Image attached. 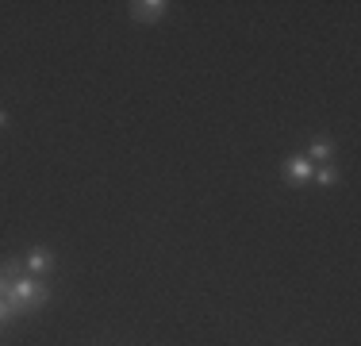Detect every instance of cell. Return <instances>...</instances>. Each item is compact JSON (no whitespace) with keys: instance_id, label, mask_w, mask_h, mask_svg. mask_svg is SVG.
Returning <instances> with one entry per match:
<instances>
[{"instance_id":"6da1fadb","label":"cell","mask_w":361,"mask_h":346,"mask_svg":"<svg viewBox=\"0 0 361 346\" xmlns=\"http://www.w3.org/2000/svg\"><path fill=\"white\" fill-rule=\"evenodd\" d=\"M315 173V162H308V154H288L285 158V177L292 185H308Z\"/></svg>"},{"instance_id":"3957f363","label":"cell","mask_w":361,"mask_h":346,"mask_svg":"<svg viewBox=\"0 0 361 346\" xmlns=\"http://www.w3.org/2000/svg\"><path fill=\"white\" fill-rule=\"evenodd\" d=\"M54 265V254L47 247H31L27 250V277H42V273Z\"/></svg>"},{"instance_id":"5b68a950","label":"cell","mask_w":361,"mask_h":346,"mask_svg":"<svg viewBox=\"0 0 361 346\" xmlns=\"http://www.w3.org/2000/svg\"><path fill=\"white\" fill-rule=\"evenodd\" d=\"M312 177H315V181L323 185V189H330V185L338 181V170H335V165H323V170H315Z\"/></svg>"},{"instance_id":"52a82bcc","label":"cell","mask_w":361,"mask_h":346,"mask_svg":"<svg viewBox=\"0 0 361 346\" xmlns=\"http://www.w3.org/2000/svg\"><path fill=\"white\" fill-rule=\"evenodd\" d=\"M8 124H12V120H8V112L0 108V131H8Z\"/></svg>"},{"instance_id":"7a4b0ae2","label":"cell","mask_w":361,"mask_h":346,"mask_svg":"<svg viewBox=\"0 0 361 346\" xmlns=\"http://www.w3.org/2000/svg\"><path fill=\"white\" fill-rule=\"evenodd\" d=\"M165 12H169V4H165V0H135V4H131V16L142 19V24H158Z\"/></svg>"},{"instance_id":"8992f818","label":"cell","mask_w":361,"mask_h":346,"mask_svg":"<svg viewBox=\"0 0 361 346\" xmlns=\"http://www.w3.org/2000/svg\"><path fill=\"white\" fill-rule=\"evenodd\" d=\"M8 320H12V308L4 304V300H0V323H8Z\"/></svg>"},{"instance_id":"277c9868","label":"cell","mask_w":361,"mask_h":346,"mask_svg":"<svg viewBox=\"0 0 361 346\" xmlns=\"http://www.w3.org/2000/svg\"><path fill=\"white\" fill-rule=\"evenodd\" d=\"M335 158V147H330L327 139H315L312 147H308V162H330Z\"/></svg>"}]
</instances>
